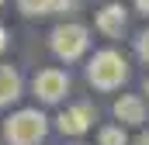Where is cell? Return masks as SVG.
I'll list each match as a JSON object with an SVG mask.
<instances>
[{
	"label": "cell",
	"instance_id": "7a4b0ae2",
	"mask_svg": "<svg viewBox=\"0 0 149 145\" xmlns=\"http://www.w3.org/2000/svg\"><path fill=\"white\" fill-rule=\"evenodd\" d=\"M45 131H49V121L35 107H24V110L10 114L3 121V138H7V145H38L45 138Z\"/></svg>",
	"mask_w": 149,
	"mask_h": 145
},
{
	"label": "cell",
	"instance_id": "277c9868",
	"mask_svg": "<svg viewBox=\"0 0 149 145\" xmlns=\"http://www.w3.org/2000/svg\"><path fill=\"white\" fill-rule=\"evenodd\" d=\"M66 90H70V76L63 69H42L35 76V93L45 104H59L66 97Z\"/></svg>",
	"mask_w": 149,
	"mask_h": 145
},
{
	"label": "cell",
	"instance_id": "52a82bcc",
	"mask_svg": "<svg viewBox=\"0 0 149 145\" xmlns=\"http://www.w3.org/2000/svg\"><path fill=\"white\" fill-rule=\"evenodd\" d=\"M114 117L121 121V128H125V124L139 128V124L146 121V100H142V97H135V93L118 97V100H114Z\"/></svg>",
	"mask_w": 149,
	"mask_h": 145
},
{
	"label": "cell",
	"instance_id": "7c38bea8",
	"mask_svg": "<svg viewBox=\"0 0 149 145\" xmlns=\"http://www.w3.org/2000/svg\"><path fill=\"white\" fill-rule=\"evenodd\" d=\"M135 7H139V14H146V17H149V0H135Z\"/></svg>",
	"mask_w": 149,
	"mask_h": 145
},
{
	"label": "cell",
	"instance_id": "2e32d148",
	"mask_svg": "<svg viewBox=\"0 0 149 145\" xmlns=\"http://www.w3.org/2000/svg\"><path fill=\"white\" fill-rule=\"evenodd\" d=\"M0 3H3V0H0Z\"/></svg>",
	"mask_w": 149,
	"mask_h": 145
},
{
	"label": "cell",
	"instance_id": "3957f363",
	"mask_svg": "<svg viewBox=\"0 0 149 145\" xmlns=\"http://www.w3.org/2000/svg\"><path fill=\"white\" fill-rule=\"evenodd\" d=\"M87 28L83 24H59L52 31V52L63 59V62H73L87 52Z\"/></svg>",
	"mask_w": 149,
	"mask_h": 145
},
{
	"label": "cell",
	"instance_id": "5bb4252c",
	"mask_svg": "<svg viewBox=\"0 0 149 145\" xmlns=\"http://www.w3.org/2000/svg\"><path fill=\"white\" fill-rule=\"evenodd\" d=\"M3 45H7V31L0 28V52H3Z\"/></svg>",
	"mask_w": 149,
	"mask_h": 145
},
{
	"label": "cell",
	"instance_id": "ba28073f",
	"mask_svg": "<svg viewBox=\"0 0 149 145\" xmlns=\"http://www.w3.org/2000/svg\"><path fill=\"white\" fill-rule=\"evenodd\" d=\"M17 97H21V76H17L14 66L0 62V107L10 104V100H17Z\"/></svg>",
	"mask_w": 149,
	"mask_h": 145
},
{
	"label": "cell",
	"instance_id": "5b68a950",
	"mask_svg": "<svg viewBox=\"0 0 149 145\" xmlns=\"http://www.w3.org/2000/svg\"><path fill=\"white\" fill-rule=\"evenodd\" d=\"M94 124V107L90 104H76V107H66L59 117H56V128L63 135H83L87 128Z\"/></svg>",
	"mask_w": 149,
	"mask_h": 145
},
{
	"label": "cell",
	"instance_id": "4fadbf2b",
	"mask_svg": "<svg viewBox=\"0 0 149 145\" xmlns=\"http://www.w3.org/2000/svg\"><path fill=\"white\" fill-rule=\"evenodd\" d=\"M135 145H149V131H142V135L135 138Z\"/></svg>",
	"mask_w": 149,
	"mask_h": 145
},
{
	"label": "cell",
	"instance_id": "6da1fadb",
	"mask_svg": "<svg viewBox=\"0 0 149 145\" xmlns=\"http://www.w3.org/2000/svg\"><path fill=\"white\" fill-rule=\"evenodd\" d=\"M87 79H90V86H97V90H118V86L128 79V62H125V55L114 52V48L94 52V59H90V66H87Z\"/></svg>",
	"mask_w": 149,
	"mask_h": 145
},
{
	"label": "cell",
	"instance_id": "8992f818",
	"mask_svg": "<svg viewBox=\"0 0 149 145\" xmlns=\"http://www.w3.org/2000/svg\"><path fill=\"white\" fill-rule=\"evenodd\" d=\"M125 24H128V10H125L121 3H104V7L97 10V31H101V35L121 38Z\"/></svg>",
	"mask_w": 149,
	"mask_h": 145
},
{
	"label": "cell",
	"instance_id": "8fae6325",
	"mask_svg": "<svg viewBox=\"0 0 149 145\" xmlns=\"http://www.w3.org/2000/svg\"><path fill=\"white\" fill-rule=\"evenodd\" d=\"M135 52H139L142 62H149V31H142V35L135 38Z\"/></svg>",
	"mask_w": 149,
	"mask_h": 145
},
{
	"label": "cell",
	"instance_id": "9a60e30c",
	"mask_svg": "<svg viewBox=\"0 0 149 145\" xmlns=\"http://www.w3.org/2000/svg\"><path fill=\"white\" fill-rule=\"evenodd\" d=\"M146 93H149V79H146Z\"/></svg>",
	"mask_w": 149,
	"mask_h": 145
},
{
	"label": "cell",
	"instance_id": "9c48e42d",
	"mask_svg": "<svg viewBox=\"0 0 149 145\" xmlns=\"http://www.w3.org/2000/svg\"><path fill=\"white\" fill-rule=\"evenodd\" d=\"M17 3H21L24 14H52L59 7H70L73 0H17Z\"/></svg>",
	"mask_w": 149,
	"mask_h": 145
},
{
	"label": "cell",
	"instance_id": "30bf717a",
	"mask_svg": "<svg viewBox=\"0 0 149 145\" xmlns=\"http://www.w3.org/2000/svg\"><path fill=\"white\" fill-rule=\"evenodd\" d=\"M97 142H101V145H125V128H121V124H108V128H101Z\"/></svg>",
	"mask_w": 149,
	"mask_h": 145
}]
</instances>
